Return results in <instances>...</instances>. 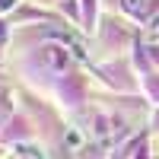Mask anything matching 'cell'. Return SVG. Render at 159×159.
Returning <instances> with one entry per match:
<instances>
[{
  "instance_id": "6da1fadb",
  "label": "cell",
  "mask_w": 159,
  "mask_h": 159,
  "mask_svg": "<svg viewBox=\"0 0 159 159\" xmlns=\"http://www.w3.org/2000/svg\"><path fill=\"white\" fill-rule=\"evenodd\" d=\"M42 57H45V64L51 70H64L70 64V54H67V48L64 45H48L45 51H42Z\"/></svg>"
},
{
  "instance_id": "7a4b0ae2",
  "label": "cell",
  "mask_w": 159,
  "mask_h": 159,
  "mask_svg": "<svg viewBox=\"0 0 159 159\" xmlns=\"http://www.w3.org/2000/svg\"><path fill=\"white\" fill-rule=\"evenodd\" d=\"M124 10L130 13V16H143V13H147V7H143V0L137 3V0H124Z\"/></svg>"
},
{
  "instance_id": "3957f363",
  "label": "cell",
  "mask_w": 159,
  "mask_h": 159,
  "mask_svg": "<svg viewBox=\"0 0 159 159\" xmlns=\"http://www.w3.org/2000/svg\"><path fill=\"white\" fill-rule=\"evenodd\" d=\"M67 143H70V147H80V143H83V137H80L76 130H70V134H67Z\"/></svg>"
},
{
  "instance_id": "277c9868",
  "label": "cell",
  "mask_w": 159,
  "mask_h": 159,
  "mask_svg": "<svg viewBox=\"0 0 159 159\" xmlns=\"http://www.w3.org/2000/svg\"><path fill=\"white\" fill-rule=\"evenodd\" d=\"M13 3H16V0H0V13H7V10H10Z\"/></svg>"
}]
</instances>
